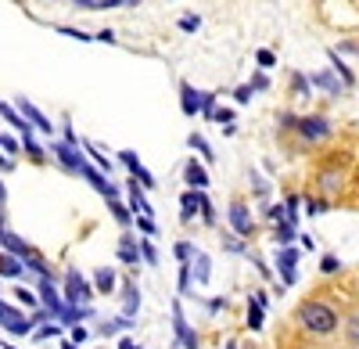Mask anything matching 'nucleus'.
Masks as SVG:
<instances>
[{"instance_id":"nucleus-1","label":"nucleus","mask_w":359,"mask_h":349,"mask_svg":"<svg viewBox=\"0 0 359 349\" xmlns=\"http://www.w3.org/2000/svg\"><path fill=\"white\" fill-rule=\"evenodd\" d=\"M294 324L313 338H331L341 328V313L327 299H302L294 306Z\"/></svg>"},{"instance_id":"nucleus-2","label":"nucleus","mask_w":359,"mask_h":349,"mask_svg":"<svg viewBox=\"0 0 359 349\" xmlns=\"http://www.w3.org/2000/svg\"><path fill=\"white\" fill-rule=\"evenodd\" d=\"M294 133L302 137V144H323L327 137L334 133V123L320 112H309V115H298L294 119Z\"/></svg>"},{"instance_id":"nucleus-3","label":"nucleus","mask_w":359,"mask_h":349,"mask_svg":"<svg viewBox=\"0 0 359 349\" xmlns=\"http://www.w3.org/2000/svg\"><path fill=\"white\" fill-rule=\"evenodd\" d=\"M62 299H65V306H90L94 303V284H90L76 267H69L65 277H62Z\"/></svg>"},{"instance_id":"nucleus-4","label":"nucleus","mask_w":359,"mask_h":349,"mask_svg":"<svg viewBox=\"0 0 359 349\" xmlns=\"http://www.w3.org/2000/svg\"><path fill=\"white\" fill-rule=\"evenodd\" d=\"M226 223H230V235H237L241 242L255 238V216H252V206L245 198H233L226 206Z\"/></svg>"},{"instance_id":"nucleus-5","label":"nucleus","mask_w":359,"mask_h":349,"mask_svg":"<svg viewBox=\"0 0 359 349\" xmlns=\"http://www.w3.org/2000/svg\"><path fill=\"white\" fill-rule=\"evenodd\" d=\"M313 187H316V198H323L327 206L345 191V169L341 166H320L316 177H313Z\"/></svg>"},{"instance_id":"nucleus-6","label":"nucleus","mask_w":359,"mask_h":349,"mask_svg":"<svg viewBox=\"0 0 359 349\" xmlns=\"http://www.w3.org/2000/svg\"><path fill=\"white\" fill-rule=\"evenodd\" d=\"M50 152H54L57 166H62L65 173H72V177H79V169L90 162V159L79 152V144H69V140H50Z\"/></svg>"},{"instance_id":"nucleus-7","label":"nucleus","mask_w":359,"mask_h":349,"mask_svg":"<svg viewBox=\"0 0 359 349\" xmlns=\"http://www.w3.org/2000/svg\"><path fill=\"white\" fill-rule=\"evenodd\" d=\"M36 299H40V306L50 313V321H62V313H65V299H62V292H57L54 277H40V281H36Z\"/></svg>"},{"instance_id":"nucleus-8","label":"nucleus","mask_w":359,"mask_h":349,"mask_svg":"<svg viewBox=\"0 0 359 349\" xmlns=\"http://www.w3.org/2000/svg\"><path fill=\"white\" fill-rule=\"evenodd\" d=\"M172 338L176 345H184V349H198L201 345V335L187 324V313H184V303H172Z\"/></svg>"},{"instance_id":"nucleus-9","label":"nucleus","mask_w":359,"mask_h":349,"mask_svg":"<svg viewBox=\"0 0 359 349\" xmlns=\"http://www.w3.org/2000/svg\"><path fill=\"white\" fill-rule=\"evenodd\" d=\"M0 328H4L8 335H33V321H29V313H22L18 306H11V303H4L0 299Z\"/></svg>"},{"instance_id":"nucleus-10","label":"nucleus","mask_w":359,"mask_h":349,"mask_svg":"<svg viewBox=\"0 0 359 349\" xmlns=\"http://www.w3.org/2000/svg\"><path fill=\"white\" fill-rule=\"evenodd\" d=\"M298 259H302V252H298L294 245H287V249H277V274H280V288H291L294 281H298V274H294V267H298Z\"/></svg>"},{"instance_id":"nucleus-11","label":"nucleus","mask_w":359,"mask_h":349,"mask_svg":"<svg viewBox=\"0 0 359 349\" xmlns=\"http://www.w3.org/2000/svg\"><path fill=\"white\" fill-rule=\"evenodd\" d=\"M15 112H18V115H22V119H25L29 126H33V130H40V133H50V130H54V123H50L47 115H43L33 101H29V98H18V101H15Z\"/></svg>"},{"instance_id":"nucleus-12","label":"nucleus","mask_w":359,"mask_h":349,"mask_svg":"<svg viewBox=\"0 0 359 349\" xmlns=\"http://www.w3.org/2000/svg\"><path fill=\"white\" fill-rule=\"evenodd\" d=\"M118 162H123V166L130 169V180H137L144 191H155V184H158V180L144 169V162L137 159V152H118Z\"/></svg>"},{"instance_id":"nucleus-13","label":"nucleus","mask_w":359,"mask_h":349,"mask_svg":"<svg viewBox=\"0 0 359 349\" xmlns=\"http://www.w3.org/2000/svg\"><path fill=\"white\" fill-rule=\"evenodd\" d=\"M126 209H130L133 216H151V213H155V209H151V202L144 198V187H140L137 180L126 184Z\"/></svg>"},{"instance_id":"nucleus-14","label":"nucleus","mask_w":359,"mask_h":349,"mask_svg":"<svg viewBox=\"0 0 359 349\" xmlns=\"http://www.w3.org/2000/svg\"><path fill=\"white\" fill-rule=\"evenodd\" d=\"M184 180H187V191H205L208 184V169H205V162L201 159H191L187 166H184Z\"/></svg>"},{"instance_id":"nucleus-15","label":"nucleus","mask_w":359,"mask_h":349,"mask_svg":"<svg viewBox=\"0 0 359 349\" xmlns=\"http://www.w3.org/2000/svg\"><path fill=\"white\" fill-rule=\"evenodd\" d=\"M180 112H184L187 119L201 115V94L194 91V86H191L187 79H180Z\"/></svg>"},{"instance_id":"nucleus-16","label":"nucleus","mask_w":359,"mask_h":349,"mask_svg":"<svg viewBox=\"0 0 359 349\" xmlns=\"http://www.w3.org/2000/svg\"><path fill=\"white\" fill-rule=\"evenodd\" d=\"M205 191H184V195H180V220H184V223H191L198 213H201V206H205Z\"/></svg>"},{"instance_id":"nucleus-17","label":"nucleus","mask_w":359,"mask_h":349,"mask_svg":"<svg viewBox=\"0 0 359 349\" xmlns=\"http://www.w3.org/2000/svg\"><path fill=\"white\" fill-rule=\"evenodd\" d=\"M115 256H118V263H126V267H140V242L133 235H123L115 245Z\"/></svg>"},{"instance_id":"nucleus-18","label":"nucleus","mask_w":359,"mask_h":349,"mask_svg":"<svg viewBox=\"0 0 359 349\" xmlns=\"http://www.w3.org/2000/svg\"><path fill=\"white\" fill-rule=\"evenodd\" d=\"M0 115H4V123H11L18 133H22V140H25V148H29V144H36L33 140V126H29L25 119H22V115L15 112V105H8V101H0Z\"/></svg>"},{"instance_id":"nucleus-19","label":"nucleus","mask_w":359,"mask_h":349,"mask_svg":"<svg viewBox=\"0 0 359 349\" xmlns=\"http://www.w3.org/2000/svg\"><path fill=\"white\" fill-rule=\"evenodd\" d=\"M341 338H345V345L348 349H359V306L355 310H348V313H341Z\"/></svg>"},{"instance_id":"nucleus-20","label":"nucleus","mask_w":359,"mask_h":349,"mask_svg":"<svg viewBox=\"0 0 359 349\" xmlns=\"http://www.w3.org/2000/svg\"><path fill=\"white\" fill-rule=\"evenodd\" d=\"M137 313H140V288L137 281H123V317L133 321Z\"/></svg>"},{"instance_id":"nucleus-21","label":"nucleus","mask_w":359,"mask_h":349,"mask_svg":"<svg viewBox=\"0 0 359 349\" xmlns=\"http://www.w3.org/2000/svg\"><path fill=\"white\" fill-rule=\"evenodd\" d=\"M191 277H194L198 284H208V281H212V259H208L201 249H194V259H191Z\"/></svg>"},{"instance_id":"nucleus-22","label":"nucleus","mask_w":359,"mask_h":349,"mask_svg":"<svg viewBox=\"0 0 359 349\" xmlns=\"http://www.w3.org/2000/svg\"><path fill=\"white\" fill-rule=\"evenodd\" d=\"M90 284H94V296H111L115 284H118V277H115L111 267H97V270H94V281H90Z\"/></svg>"},{"instance_id":"nucleus-23","label":"nucleus","mask_w":359,"mask_h":349,"mask_svg":"<svg viewBox=\"0 0 359 349\" xmlns=\"http://www.w3.org/2000/svg\"><path fill=\"white\" fill-rule=\"evenodd\" d=\"M0 277H8V281H22V277H25V267L18 263L15 256L0 252Z\"/></svg>"},{"instance_id":"nucleus-24","label":"nucleus","mask_w":359,"mask_h":349,"mask_svg":"<svg viewBox=\"0 0 359 349\" xmlns=\"http://www.w3.org/2000/svg\"><path fill=\"white\" fill-rule=\"evenodd\" d=\"M309 83H313V86H323V91H327V94H334V98L345 91V86H341L331 72H313V76H309Z\"/></svg>"},{"instance_id":"nucleus-25","label":"nucleus","mask_w":359,"mask_h":349,"mask_svg":"<svg viewBox=\"0 0 359 349\" xmlns=\"http://www.w3.org/2000/svg\"><path fill=\"white\" fill-rule=\"evenodd\" d=\"M294 238H298V230H294L287 220H280V223H277V230H273V242H277V249H287V245H294Z\"/></svg>"},{"instance_id":"nucleus-26","label":"nucleus","mask_w":359,"mask_h":349,"mask_svg":"<svg viewBox=\"0 0 359 349\" xmlns=\"http://www.w3.org/2000/svg\"><path fill=\"white\" fill-rule=\"evenodd\" d=\"M187 144H191V148H194V152L201 155V162H216V152H212V144H208V140H205L201 133H191V137H187Z\"/></svg>"},{"instance_id":"nucleus-27","label":"nucleus","mask_w":359,"mask_h":349,"mask_svg":"<svg viewBox=\"0 0 359 349\" xmlns=\"http://www.w3.org/2000/svg\"><path fill=\"white\" fill-rule=\"evenodd\" d=\"M262 321H266V310H262L255 299H248V317H245V324H248L252 331H262Z\"/></svg>"},{"instance_id":"nucleus-28","label":"nucleus","mask_w":359,"mask_h":349,"mask_svg":"<svg viewBox=\"0 0 359 349\" xmlns=\"http://www.w3.org/2000/svg\"><path fill=\"white\" fill-rule=\"evenodd\" d=\"M291 94H294V98H309V94H313V83H309V76H302V72H291Z\"/></svg>"},{"instance_id":"nucleus-29","label":"nucleus","mask_w":359,"mask_h":349,"mask_svg":"<svg viewBox=\"0 0 359 349\" xmlns=\"http://www.w3.org/2000/svg\"><path fill=\"white\" fill-rule=\"evenodd\" d=\"M108 209H111V216H115V223H118V227H130V223H133V213H130L118 198H111V202H108Z\"/></svg>"},{"instance_id":"nucleus-30","label":"nucleus","mask_w":359,"mask_h":349,"mask_svg":"<svg viewBox=\"0 0 359 349\" xmlns=\"http://www.w3.org/2000/svg\"><path fill=\"white\" fill-rule=\"evenodd\" d=\"M133 321H126V317H115V321H104V324H97V335H118V331H126Z\"/></svg>"},{"instance_id":"nucleus-31","label":"nucleus","mask_w":359,"mask_h":349,"mask_svg":"<svg viewBox=\"0 0 359 349\" xmlns=\"http://www.w3.org/2000/svg\"><path fill=\"white\" fill-rule=\"evenodd\" d=\"M172 256H176L180 267H187L191 259H194V245H191V242H176V245H172Z\"/></svg>"},{"instance_id":"nucleus-32","label":"nucleus","mask_w":359,"mask_h":349,"mask_svg":"<svg viewBox=\"0 0 359 349\" xmlns=\"http://www.w3.org/2000/svg\"><path fill=\"white\" fill-rule=\"evenodd\" d=\"M327 54H331V62H334L331 69H334V72L341 76V86H352L355 79H352V72H348V65H345V62H341V58H338V51H327Z\"/></svg>"},{"instance_id":"nucleus-33","label":"nucleus","mask_w":359,"mask_h":349,"mask_svg":"<svg viewBox=\"0 0 359 349\" xmlns=\"http://www.w3.org/2000/svg\"><path fill=\"white\" fill-rule=\"evenodd\" d=\"M320 274H341V259L338 256H331V252H323V259H320Z\"/></svg>"},{"instance_id":"nucleus-34","label":"nucleus","mask_w":359,"mask_h":349,"mask_svg":"<svg viewBox=\"0 0 359 349\" xmlns=\"http://www.w3.org/2000/svg\"><path fill=\"white\" fill-rule=\"evenodd\" d=\"M302 206H306V213H309V216H320V213L331 209V206H327L323 198H316V195H306V198H302Z\"/></svg>"},{"instance_id":"nucleus-35","label":"nucleus","mask_w":359,"mask_h":349,"mask_svg":"<svg viewBox=\"0 0 359 349\" xmlns=\"http://www.w3.org/2000/svg\"><path fill=\"white\" fill-rule=\"evenodd\" d=\"M54 335H62V324H57V321H50V324H40V328H33V338H36V342H47V338H54Z\"/></svg>"},{"instance_id":"nucleus-36","label":"nucleus","mask_w":359,"mask_h":349,"mask_svg":"<svg viewBox=\"0 0 359 349\" xmlns=\"http://www.w3.org/2000/svg\"><path fill=\"white\" fill-rule=\"evenodd\" d=\"M140 263H147V267H158V249L151 245V242H140Z\"/></svg>"},{"instance_id":"nucleus-37","label":"nucleus","mask_w":359,"mask_h":349,"mask_svg":"<svg viewBox=\"0 0 359 349\" xmlns=\"http://www.w3.org/2000/svg\"><path fill=\"white\" fill-rule=\"evenodd\" d=\"M223 249L233 252V256H241V252H248V242H241L237 235H223Z\"/></svg>"},{"instance_id":"nucleus-38","label":"nucleus","mask_w":359,"mask_h":349,"mask_svg":"<svg viewBox=\"0 0 359 349\" xmlns=\"http://www.w3.org/2000/svg\"><path fill=\"white\" fill-rule=\"evenodd\" d=\"M216 101H219V94H212V91L201 94V115H205V119H212V115H216Z\"/></svg>"},{"instance_id":"nucleus-39","label":"nucleus","mask_w":359,"mask_h":349,"mask_svg":"<svg viewBox=\"0 0 359 349\" xmlns=\"http://www.w3.org/2000/svg\"><path fill=\"white\" fill-rule=\"evenodd\" d=\"M133 223L140 227V235H147V238H155V235H158V227H155L151 216H133Z\"/></svg>"},{"instance_id":"nucleus-40","label":"nucleus","mask_w":359,"mask_h":349,"mask_svg":"<svg viewBox=\"0 0 359 349\" xmlns=\"http://www.w3.org/2000/svg\"><path fill=\"white\" fill-rule=\"evenodd\" d=\"M15 299H18V303H25V306H33V310H40L36 292H29V288H15Z\"/></svg>"},{"instance_id":"nucleus-41","label":"nucleus","mask_w":359,"mask_h":349,"mask_svg":"<svg viewBox=\"0 0 359 349\" xmlns=\"http://www.w3.org/2000/svg\"><path fill=\"white\" fill-rule=\"evenodd\" d=\"M255 62H259V69H273V65H277V54L262 47V51L255 54Z\"/></svg>"},{"instance_id":"nucleus-42","label":"nucleus","mask_w":359,"mask_h":349,"mask_svg":"<svg viewBox=\"0 0 359 349\" xmlns=\"http://www.w3.org/2000/svg\"><path fill=\"white\" fill-rule=\"evenodd\" d=\"M191 263L187 267H180V296H191Z\"/></svg>"},{"instance_id":"nucleus-43","label":"nucleus","mask_w":359,"mask_h":349,"mask_svg":"<svg viewBox=\"0 0 359 349\" xmlns=\"http://www.w3.org/2000/svg\"><path fill=\"white\" fill-rule=\"evenodd\" d=\"M57 33H62V37H72V40H83V44L94 40V37H86L83 29H72V25H57Z\"/></svg>"},{"instance_id":"nucleus-44","label":"nucleus","mask_w":359,"mask_h":349,"mask_svg":"<svg viewBox=\"0 0 359 349\" xmlns=\"http://www.w3.org/2000/svg\"><path fill=\"white\" fill-rule=\"evenodd\" d=\"M180 29H184V33H198L201 18H198V15H184V18H180Z\"/></svg>"},{"instance_id":"nucleus-45","label":"nucleus","mask_w":359,"mask_h":349,"mask_svg":"<svg viewBox=\"0 0 359 349\" xmlns=\"http://www.w3.org/2000/svg\"><path fill=\"white\" fill-rule=\"evenodd\" d=\"M0 148H4L8 155H18V148H22V144H18L11 133H0Z\"/></svg>"},{"instance_id":"nucleus-46","label":"nucleus","mask_w":359,"mask_h":349,"mask_svg":"<svg viewBox=\"0 0 359 349\" xmlns=\"http://www.w3.org/2000/svg\"><path fill=\"white\" fill-rule=\"evenodd\" d=\"M198 216H201V220H205L208 227H212V223H216V206H212V202L205 198V206H201V213H198Z\"/></svg>"},{"instance_id":"nucleus-47","label":"nucleus","mask_w":359,"mask_h":349,"mask_svg":"<svg viewBox=\"0 0 359 349\" xmlns=\"http://www.w3.org/2000/svg\"><path fill=\"white\" fill-rule=\"evenodd\" d=\"M86 338H90V331H86V328H83V324H76V328H72V331H69V342H76V345H83V342H86Z\"/></svg>"},{"instance_id":"nucleus-48","label":"nucleus","mask_w":359,"mask_h":349,"mask_svg":"<svg viewBox=\"0 0 359 349\" xmlns=\"http://www.w3.org/2000/svg\"><path fill=\"white\" fill-rule=\"evenodd\" d=\"M252 94H255V91H252V86H248V83H245V86H237V91H233V98H237V105H248V101H252Z\"/></svg>"},{"instance_id":"nucleus-49","label":"nucleus","mask_w":359,"mask_h":349,"mask_svg":"<svg viewBox=\"0 0 359 349\" xmlns=\"http://www.w3.org/2000/svg\"><path fill=\"white\" fill-rule=\"evenodd\" d=\"M212 119H216L219 126H223V123L230 126V123H233V112H230V108H216V115H212Z\"/></svg>"},{"instance_id":"nucleus-50","label":"nucleus","mask_w":359,"mask_h":349,"mask_svg":"<svg viewBox=\"0 0 359 349\" xmlns=\"http://www.w3.org/2000/svg\"><path fill=\"white\" fill-rule=\"evenodd\" d=\"M248 86H252V91H266V86H269V79H266V76L259 72V76H255V79H252Z\"/></svg>"},{"instance_id":"nucleus-51","label":"nucleus","mask_w":359,"mask_h":349,"mask_svg":"<svg viewBox=\"0 0 359 349\" xmlns=\"http://www.w3.org/2000/svg\"><path fill=\"white\" fill-rule=\"evenodd\" d=\"M94 40H101V44H115V33H111V29H101Z\"/></svg>"},{"instance_id":"nucleus-52","label":"nucleus","mask_w":359,"mask_h":349,"mask_svg":"<svg viewBox=\"0 0 359 349\" xmlns=\"http://www.w3.org/2000/svg\"><path fill=\"white\" fill-rule=\"evenodd\" d=\"M118 349H140V342H133L130 335H123V338H118Z\"/></svg>"},{"instance_id":"nucleus-53","label":"nucleus","mask_w":359,"mask_h":349,"mask_svg":"<svg viewBox=\"0 0 359 349\" xmlns=\"http://www.w3.org/2000/svg\"><path fill=\"white\" fill-rule=\"evenodd\" d=\"M298 242H302V249H309V252H313V249H316V242H313V238H309V235H298Z\"/></svg>"},{"instance_id":"nucleus-54","label":"nucleus","mask_w":359,"mask_h":349,"mask_svg":"<svg viewBox=\"0 0 359 349\" xmlns=\"http://www.w3.org/2000/svg\"><path fill=\"white\" fill-rule=\"evenodd\" d=\"M208 310H212V313H219V310H226V299H212V303H208Z\"/></svg>"},{"instance_id":"nucleus-55","label":"nucleus","mask_w":359,"mask_h":349,"mask_svg":"<svg viewBox=\"0 0 359 349\" xmlns=\"http://www.w3.org/2000/svg\"><path fill=\"white\" fill-rule=\"evenodd\" d=\"M11 166H15V162H11V159H4V155H0V169H4V173H8V169H11Z\"/></svg>"},{"instance_id":"nucleus-56","label":"nucleus","mask_w":359,"mask_h":349,"mask_svg":"<svg viewBox=\"0 0 359 349\" xmlns=\"http://www.w3.org/2000/svg\"><path fill=\"white\" fill-rule=\"evenodd\" d=\"M79 8H86V11H94V0H76Z\"/></svg>"},{"instance_id":"nucleus-57","label":"nucleus","mask_w":359,"mask_h":349,"mask_svg":"<svg viewBox=\"0 0 359 349\" xmlns=\"http://www.w3.org/2000/svg\"><path fill=\"white\" fill-rule=\"evenodd\" d=\"M4 202H8V191H4V184H0V209H4Z\"/></svg>"},{"instance_id":"nucleus-58","label":"nucleus","mask_w":359,"mask_h":349,"mask_svg":"<svg viewBox=\"0 0 359 349\" xmlns=\"http://www.w3.org/2000/svg\"><path fill=\"white\" fill-rule=\"evenodd\" d=\"M62 349H79V345H76V342H69V338H65V342H62Z\"/></svg>"},{"instance_id":"nucleus-59","label":"nucleus","mask_w":359,"mask_h":349,"mask_svg":"<svg viewBox=\"0 0 359 349\" xmlns=\"http://www.w3.org/2000/svg\"><path fill=\"white\" fill-rule=\"evenodd\" d=\"M226 349H237V342H233V338H230V342H226Z\"/></svg>"},{"instance_id":"nucleus-60","label":"nucleus","mask_w":359,"mask_h":349,"mask_svg":"<svg viewBox=\"0 0 359 349\" xmlns=\"http://www.w3.org/2000/svg\"><path fill=\"white\" fill-rule=\"evenodd\" d=\"M355 292H359V277H355Z\"/></svg>"},{"instance_id":"nucleus-61","label":"nucleus","mask_w":359,"mask_h":349,"mask_svg":"<svg viewBox=\"0 0 359 349\" xmlns=\"http://www.w3.org/2000/svg\"><path fill=\"white\" fill-rule=\"evenodd\" d=\"M4 349H18V345H4Z\"/></svg>"}]
</instances>
